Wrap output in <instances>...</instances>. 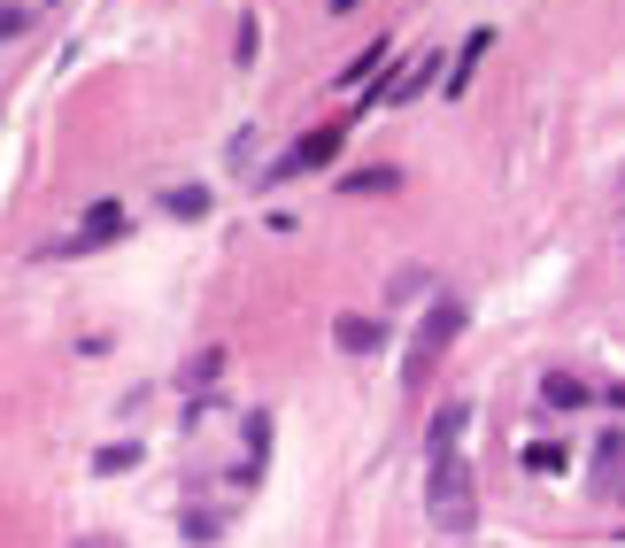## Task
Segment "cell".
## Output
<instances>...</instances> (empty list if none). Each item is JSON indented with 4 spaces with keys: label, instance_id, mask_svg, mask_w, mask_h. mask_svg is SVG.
<instances>
[{
    "label": "cell",
    "instance_id": "1",
    "mask_svg": "<svg viewBox=\"0 0 625 548\" xmlns=\"http://www.w3.org/2000/svg\"><path fill=\"white\" fill-rule=\"evenodd\" d=\"M464 294H432V309L417 317V332H409V355H402V394H417V387H432V372L449 363V348H456V332H464Z\"/></svg>",
    "mask_w": 625,
    "mask_h": 548
},
{
    "label": "cell",
    "instance_id": "2",
    "mask_svg": "<svg viewBox=\"0 0 625 548\" xmlns=\"http://www.w3.org/2000/svg\"><path fill=\"white\" fill-rule=\"evenodd\" d=\"M425 510H432V525L440 533H471V517H479V487H471V464H464V448H449V455H425Z\"/></svg>",
    "mask_w": 625,
    "mask_h": 548
},
{
    "label": "cell",
    "instance_id": "3",
    "mask_svg": "<svg viewBox=\"0 0 625 548\" xmlns=\"http://www.w3.org/2000/svg\"><path fill=\"white\" fill-rule=\"evenodd\" d=\"M340 139H347V117H340V124H317V132H302V139H294V147H286L271 170H262V178H279V186H286V178H309V170H324V162L340 155Z\"/></svg>",
    "mask_w": 625,
    "mask_h": 548
},
{
    "label": "cell",
    "instance_id": "4",
    "mask_svg": "<svg viewBox=\"0 0 625 548\" xmlns=\"http://www.w3.org/2000/svg\"><path fill=\"white\" fill-rule=\"evenodd\" d=\"M432 77H440V54H417L409 70H387V77H371L364 109H394V101H417V94H425Z\"/></svg>",
    "mask_w": 625,
    "mask_h": 548
},
{
    "label": "cell",
    "instance_id": "5",
    "mask_svg": "<svg viewBox=\"0 0 625 548\" xmlns=\"http://www.w3.org/2000/svg\"><path fill=\"white\" fill-rule=\"evenodd\" d=\"M109 240H124V209L117 202H94L85 209V224L62 240V255H85V247H109Z\"/></svg>",
    "mask_w": 625,
    "mask_h": 548
},
{
    "label": "cell",
    "instance_id": "6",
    "mask_svg": "<svg viewBox=\"0 0 625 548\" xmlns=\"http://www.w3.org/2000/svg\"><path fill=\"white\" fill-rule=\"evenodd\" d=\"M464 425H471V402H440V410H432V433H425V455L464 448Z\"/></svg>",
    "mask_w": 625,
    "mask_h": 548
},
{
    "label": "cell",
    "instance_id": "7",
    "mask_svg": "<svg viewBox=\"0 0 625 548\" xmlns=\"http://www.w3.org/2000/svg\"><path fill=\"white\" fill-rule=\"evenodd\" d=\"M379 340H387L379 317H340V325H332V348H340V355H379Z\"/></svg>",
    "mask_w": 625,
    "mask_h": 548
},
{
    "label": "cell",
    "instance_id": "8",
    "mask_svg": "<svg viewBox=\"0 0 625 548\" xmlns=\"http://www.w3.org/2000/svg\"><path fill=\"white\" fill-rule=\"evenodd\" d=\"M262 455H271V417H262V410H247V448H240V487H255V479H262Z\"/></svg>",
    "mask_w": 625,
    "mask_h": 548
},
{
    "label": "cell",
    "instance_id": "9",
    "mask_svg": "<svg viewBox=\"0 0 625 548\" xmlns=\"http://www.w3.org/2000/svg\"><path fill=\"white\" fill-rule=\"evenodd\" d=\"M541 402H549V410H587L595 387H587L579 372H549V379H541Z\"/></svg>",
    "mask_w": 625,
    "mask_h": 548
},
{
    "label": "cell",
    "instance_id": "10",
    "mask_svg": "<svg viewBox=\"0 0 625 548\" xmlns=\"http://www.w3.org/2000/svg\"><path fill=\"white\" fill-rule=\"evenodd\" d=\"M162 217H209V186H162Z\"/></svg>",
    "mask_w": 625,
    "mask_h": 548
},
{
    "label": "cell",
    "instance_id": "11",
    "mask_svg": "<svg viewBox=\"0 0 625 548\" xmlns=\"http://www.w3.org/2000/svg\"><path fill=\"white\" fill-rule=\"evenodd\" d=\"M487 47H494V32H471V39H464V54H456V70H449V94H464V85L479 77V54H487Z\"/></svg>",
    "mask_w": 625,
    "mask_h": 548
},
{
    "label": "cell",
    "instance_id": "12",
    "mask_svg": "<svg viewBox=\"0 0 625 548\" xmlns=\"http://www.w3.org/2000/svg\"><path fill=\"white\" fill-rule=\"evenodd\" d=\"M139 464V440H109V448H94V479H117V472H132Z\"/></svg>",
    "mask_w": 625,
    "mask_h": 548
},
{
    "label": "cell",
    "instance_id": "13",
    "mask_svg": "<svg viewBox=\"0 0 625 548\" xmlns=\"http://www.w3.org/2000/svg\"><path fill=\"white\" fill-rule=\"evenodd\" d=\"M617 464H625V433L610 425V433L595 440V487H610V479H617Z\"/></svg>",
    "mask_w": 625,
    "mask_h": 548
},
{
    "label": "cell",
    "instance_id": "14",
    "mask_svg": "<svg viewBox=\"0 0 625 548\" xmlns=\"http://www.w3.org/2000/svg\"><path fill=\"white\" fill-rule=\"evenodd\" d=\"M394 186H402V170H387V162H379V170H355V178H340V194H394Z\"/></svg>",
    "mask_w": 625,
    "mask_h": 548
},
{
    "label": "cell",
    "instance_id": "15",
    "mask_svg": "<svg viewBox=\"0 0 625 548\" xmlns=\"http://www.w3.org/2000/svg\"><path fill=\"white\" fill-rule=\"evenodd\" d=\"M517 455H525V472H541V479H549V472H564V448H556V440H525Z\"/></svg>",
    "mask_w": 625,
    "mask_h": 548
},
{
    "label": "cell",
    "instance_id": "16",
    "mask_svg": "<svg viewBox=\"0 0 625 548\" xmlns=\"http://www.w3.org/2000/svg\"><path fill=\"white\" fill-rule=\"evenodd\" d=\"M209 379H224V348H201V355L186 363V387H209Z\"/></svg>",
    "mask_w": 625,
    "mask_h": 548
},
{
    "label": "cell",
    "instance_id": "17",
    "mask_svg": "<svg viewBox=\"0 0 625 548\" xmlns=\"http://www.w3.org/2000/svg\"><path fill=\"white\" fill-rule=\"evenodd\" d=\"M387 47H394V39H371L364 54H355V62H347V85H364V77H371V70L387 62Z\"/></svg>",
    "mask_w": 625,
    "mask_h": 548
},
{
    "label": "cell",
    "instance_id": "18",
    "mask_svg": "<svg viewBox=\"0 0 625 548\" xmlns=\"http://www.w3.org/2000/svg\"><path fill=\"white\" fill-rule=\"evenodd\" d=\"M177 533H186L194 548H209V540H217V517H209V510H186V517H177Z\"/></svg>",
    "mask_w": 625,
    "mask_h": 548
},
{
    "label": "cell",
    "instance_id": "19",
    "mask_svg": "<svg viewBox=\"0 0 625 548\" xmlns=\"http://www.w3.org/2000/svg\"><path fill=\"white\" fill-rule=\"evenodd\" d=\"M255 47H262V24L240 16V47H232V62H255Z\"/></svg>",
    "mask_w": 625,
    "mask_h": 548
},
{
    "label": "cell",
    "instance_id": "20",
    "mask_svg": "<svg viewBox=\"0 0 625 548\" xmlns=\"http://www.w3.org/2000/svg\"><path fill=\"white\" fill-rule=\"evenodd\" d=\"M24 32V9H16V0H0V39H16Z\"/></svg>",
    "mask_w": 625,
    "mask_h": 548
},
{
    "label": "cell",
    "instance_id": "21",
    "mask_svg": "<svg viewBox=\"0 0 625 548\" xmlns=\"http://www.w3.org/2000/svg\"><path fill=\"white\" fill-rule=\"evenodd\" d=\"M70 548H124V540H109V533H85V540H70Z\"/></svg>",
    "mask_w": 625,
    "mask_h": 548
}]
</instances>
